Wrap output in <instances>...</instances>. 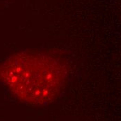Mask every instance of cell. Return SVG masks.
<instances>
[{"label": "cell", "instance_id": "1", "mask_svg": "<svg viewBox=\"0 0 121 121\" xmlns=\"http://www.w3.org/2000/svg\"><path fill=\"white\" fill-rule=\"evenodd\" d=\"M68 78L65 62L44 51L15 53L0 64V81L19 100L44 106L58 99Z\"/></svg>", "mask_w": 121, "mask_h": 121}]
</instances>
